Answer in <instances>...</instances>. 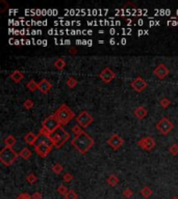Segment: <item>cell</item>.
Returning <instances> with one entry per match:
<instances>
[{"label": "cell", "instance_id": "obj_1", "mask_svg": "<svg viewBox=\"0 0 178 199\" xmlns=\"http://www.w3.org/2000/svg\"><path fill=\"white\" fill-rule=\"evenodd\" d=\"M94 143H95L94 139L85 132L80 133L78 136H75L73 138V140L71 141V144L82 154H87L94 145Z\"/></svg>", "mask_w": 178, "mask_h": 199}, {"label": "cell", "instance_id": "obj_2", "mask_svg": "<svg viewBox=\"0 0 178 199\" xmlns=\"http://www.w3.org/2000/svg\"><path fill=\"white\" fill-rule=\"evenodd\" d=\"M34 146L39 156L42 157V158H45V157H47L50 154V151L52 150V147L54 146V145L52 143L51 138L40 134L39 135L38 141L35 142Z\"/></svg>", "mask_w": 178, "mask_h": 199}, {"label": "cell", "instance_id": "obj_3", "mask_svg": "<svg viewBox=\"0 0 178 199\" xmlns=\"http://www.w3.org/2000/svg\"><path fill=\"white\" fill-rule=\"evenodd\" d=\"M54 115L61 124H67L75 117V114L73 113V111L66 104H62L59 108L54 112Z\"/></svg>", "mask_w": 178, "mask_h": 199}, {"label": "cell", "instance_id": "obj_4", "mask_svg": "<svg viewBox=\"0 0 178 199\" xmlns=\"http://www.w3.org/2000/svg\"><path fill=\"white\" fill-rule=\"evenodd\" d=\"M70 139V134L67 132L64 128L59 127L57 130L51 135V141L55 147H62Z\"/></svg>", "mask_w": 178, "mask_h": 199}, {"label": "cell", "instance_id": "obj_5", "mask_svg": "<svg viewBox=\"0 0 178 199\" xmlns=\"http://www.w3.org/2000/svg\"><path fill=\"white\" fill-rule=\"evenodd\" d=\"M19 154H17L11 147L4 146L0 150V161L4 166H11L16 161Z\"/></svg>", "mask_w": 178, "mask_h": 199}, {"label": "cell", "instance_id": "obj_6", "mask_svg": "<svg viewBox=\"0 0 178 199\" xmlns=\"http://www.w3.org/2000/svg\"><path fill=\"white\" fill-rule=\"evenodd\" d=\"M44 129H46L50 134H53V133L55 132L56 130L58 129L59 127H61V123H59V121L57 118L55 117V115H50V116L46 117L45 119L43 121V126H42Z\"/></svg>", "mask_w": 178, "mask_h": 199}, {"label": "cell", "instance_id": "obj_7", "mask_svg": "<svg viewBox=\"0 0 178 199\" xmlns=\"http://www.w3.org/2000/svg\"><path fill=\"white\" fill-rule=\"evenodd\" d=\"M76 121L81 128L85 129V128H88L90 124H92V123L94 121V117L92 116V114L89 113L88 111H81L79 112V114H77Z\"/></svg>", "mask_w": 178, "mask_h": 199}, {"label": "cell", "instance_id": "obj_8", "mask_svg": "<svg viewBox=\"0 0 178 199\" xmlns=\"http://www.w3.org/2000/svg\"><path fill=\"white\" fill-rule=\"evenodd\" d=\"M156 129L162 133V135H168L173 129V123L168 119L167 117H162L158 123H156Z\"/></svg>", "mask_w": 178, "mask_h": 199}, {"label": "cell", "instance_id": "obj_9", "mask_svg": "<svg viewBox=\"0 0 178 199\" xmlns=\"http://www.w3.org/2000/svg\"><path fill=\"white\" fill-rule=\"evenodd\" d=\"M155 140H154V138L150 137V136H147V137H144L140 139V140L138 141V145L140 147H142L143 149L145 150H151L153 149L154 147H155Z\"/></svg>", "mask_w": 178, "mask_h": 199}, {"label": "cell", "instance_id": "obj_10", "mask_svg": "<svg viewBox=\"0 0 178 199\" xmlns=\"http://www.w3.org/2000/svg\"><path fill=\"white\" fill-rule=\"evenodd\" d=\"M131 87L138 93H142L147 88V82L142 78V77H136L131 82Z\"/></svg>", "mask_w": 178, "mask_h": 199}, {"label": "cell", "instance_id": "obj_11", "mask_svg": "<svg viewBox=\"0 0 178 199\" xmlns=\"http://www.w3.org/2000/svg\"><path fill=\"white\" fill-rule=\"evenodd\" d=\"M123 143H124L123 138L121 137V136L117 135V134L112 135V137L107 140V144L109 145V146H112V149H115V150L119 149V148L123 145Z\"/></svg>", "mask_w": 178, "mask_h": 199}, {"label": "cell", "instance_id": "obj_12", "mask_svg": "<svg viewBox=\"0 0 178 199\" xmlns=\"http://www.w3.org/2000/svg\"><path fill=\"white\" fill-rule=\"evenodd\" d=\"M99 77L104 83H111L112 80L115 79L116 74L112 72L109 67H104V69L101 71V73H100Z\"/></svg>", "mask_w": 178, "mask_h": 199}, {"label": "cell", "instance_id": "obj_13", "mask_svg": "<svg viewBox=\"0 0 178 199\" xmlns=\"http://www.w3.org/2000/svg\"><path fill=\"white\" fill-rule=\"evenodd\" d=\"M153 74L158 79H165L169 75V69L164 63H159L155 69L153 70Z\"/></svg>", "mask_w": 178, "mask_h": 199}, {"label": "cell", "instance_id": "obj_14", "mask_svg": "<svg viewBox=\"0 0 178 199\" xmlns=\"http://www.w3.org/2000/svg\"><path fill=\"white\" fill-rule=\"evenodd\" d=\"M52 88V84L47 79H42L39 82V88L38 89L42 93H47Z\"/></svg>", "mask_w": 178, "mask_h": 199}, {"label": "cell", "instance_id": "obj_15", "mask_svg": "<svg viewBox=\"0 0 178 199\" xmlns=\"http://www.w3.org/2000/svg\"><path fill=\"white\" fill-rule=\"evenodd\" d=\"M38 139H39V135L38 136L34 135V133H31V132L27 133V134L24 136V141L29 145H34L35 142L38 141Z\"/></svg>", "mask_w": 178, "mask_h": 199}, {"label": "cell", "instance_id": "obj_16", "mask_svg": "<svg viewBox=\"0 0 178 199\" xmlns=\"http://www.w3.org/2000/svg\"><path fill=\"white\" fill-rule=\"evenodd\" d=\"M147 113H148L147 109L143 106L138 107V108L135 110V115L138 119H143V118L147 115Z\"/></svg>", "mask_w": 178, "mask_h": 199}, {"label": "cell", "instance_id": "obj_17", "mask_svg": "<svg viewBox=\"0 0 178 199\" xmlns=\"http://www.w3.org/2000/svg\"><path fill=\"white\" fill-rule=\"evenodd\" d=\"M10 77H11V79L13 80L14 82L19 83V82L22 81L23 78H24V75H23V73L21 72V71L16 70V71H14V72L11 74Z\"/></svg>", "mask_w": 178, "mask_h": 199}, {"label": "cell", "instance_id": "obj_18", "mask_svg": "<svg viewBox=\"0 0 178 199\" xmlns=\"http://www.w3.org/2000/svg\"><path fill=\"white\" fill-rule=\"evenodd\" d=\"M4 142V144H5V146H7V147H13L15 144H16V142H17V139L14 137L13 135H8L7 138L3 140Z\"/></svg>", "mask_w": 178, "mask_h": 199}, {"label": "cell", "instance_id": "obj_19", "mask_svg": "<svg viewBox=\"0 0 178 199\" xmlns=\"http://www.w3.org/2000/svg\"><path fill=\"white\" fill-rule=\"evenodd\" d=\"M19 156L24 160H28L31 156V151L28 147H23L19 153Z\"/></svg>", "mask_w": 178, "mask_h": 199}, {"label": "cell", "instance_id": "obj_20", "mask_svg": "<svg viewBox=\"0 0 178 199\" xmlns=\"http://www.w3.org/2000/svg\"><path fill=\"white\" fill-rule=\"evenodd\" d=\"M54 67H55L58 71L64 70V67H66V61H65L63 58H57V59H56V60L54 61Z\"/></svg>", "mask_w": 178, "mask_h": 199}, {"label": "cell", "instance_id": "obj_21", "mask_svg": "<svg viewBox=\"0 0 178 199\" xmlns=\"http://www.w3.org/2000/svg\"><path fill=\"white\" fill-rule=\"evenodd\" d=\"M106 182H107V184L109 186H112V187H114L116 185H118V183H119V179L117 176H116L115 174H111L109 176L107 177V180H106Z\"/></svg>", "mask_w": 178, "mask_h": 199}, {"label": "cell", "instance_id": "obj_22", "mask_svg": "<svg viewBox=\"0 0 178 199\" xmlns=\"http://www.w3.org/2000/svg\"><path fill=\"white\" fill-rule=\"evenodd\" d=\"M26 87H27L30 91H34L39 88V83H37L34 79H32L27 83V84H26Z\"/></svg>", "mask_w": 178, "mask_h": 199}, {"label": "cell", "instance_id": "obj_23", "mask_svg": "<svg viewBox=\"0 0 178 199\" xmlns=\"http://www.w3.org/2000/svg\"><path fill=\"white\" fill-rule=\"evenodd\" d=\"M141 194L143 195L145 198H148L152 195V190H151L149 187H144V188L141 190Z\"/></svg>", "mask_w": 178, "mask_h": 199}, {"label": "cell", "instance_id": "obj_24", "mask_svg": "<svg viewBox=\"0 0 178 199\" xmlns=\"http://www.w3.org/2000/svg\"><path fill=\"white\" fill-rule=\"evenodd\" d=\"M77 198H78V195H77V193L74 190H69L67 194L65 195V199H77Z\"/></svg>", "mask_w": 178, "mask_h": 199}, {"label": "cell", "instance_id": "obj_25", "mask_svg": "<svg viewBox=\"0 0 178 199\" xmlns=\"http://www.w3.org/2000/svg\"><path fill=\"white\" fill-rule=\"evenodd\" d=\"M63 169H64V167L61 164H58V163H56V164L52 166V171L54 172L55 174H59L62 171H63Z\"/></svg>", "mask_w": 178, "mask_h": 199}, {"label": "cell", "instance_id": "obj_26", "mask_svg": "<svg viewBox=\"0 0 178 199\" xmlns=\"http://www.w3.org/2000/svg\"><path fill=\"white\" fill-rule=\"evenodd\" d=\"M67 85L69 86L70 88H74L77 85V80L74 78V77H70V78L67 80Z\"/></svg>", "mask_w": 178, "mask_h": 199}, {"label": "cell", "instance_id": "obj_27", "mask_svg": "<svg viewBox=\"0 0 178 199\" xmlns=\"http://www.w3.org/2000/svg\"><path fill=\"white\" fill-rule=\"evenodd\" d=\"M56 191H57L59 194L61 195H66L67 193H68V191H69V190L67 189V187L65 186V185H61V186H58L57 187V189H56Z\"/></svg>", "mask_w": 178, "mask_h": 199}, {"label": "cell", "instance_id": "obj_28", "mask_svg": "<svg viewBox=\"0 0 178 199\" xmlns=\"http://www.w3.org/2000/svg\"><path fill=\"white\" fill-rule=\"evenodd\" d=\"M159 104H161V106L162 107V108H167V107L170 106L171 101L169 99H167V97H162V99L159 101Z\"/></svg>", "mask_w": 178, "mask_h": 199}, {"label": "cell", "instance_id": "obj_29", "mask_svg": "<svg viewBox=\"0 0 178 199\" xmlns=\"http://www.w3.org/2000/svg\"><path fill=\"white\" fill-rule=\"evenodd\" d=\"M26 180H27L29 184H34L38 180V177L35 176L34 173H29L27 176H26Z\"/></svg>", "mask_w": 178, "mask_h": 199}, {"label": "cell", "instance_id": "obj_30", "mask_svg": "<svg viewBox=\"0 0 178 199\" xmlns=\"http://www.w3.org/2000/svg\"><path fill=\"white\" fill-rule=\"evenodd\" d=\"M72 132L74 133V135H75V136H78L80 133L84 132V131L81 130V127L79 126V124H76V126L72 127Z\"/></svg>", "mask_w": 178, "mask_h": 199}, {"label": "cell", "instance_id": "obj_31", "mask_svg": "<svg viewBox=\"0 0 178 199\" xmlns=\"http://www.w3.org/2000/svg\"><path fill=\"white\" fill-rule=\"evenodd\" d=\"M169 150H170V153L173 154V156H177L178 154V144H172L170 147H169Z\"/></svg>", "mask_w": 178, "mask_h": 199}, {"label": "cell", "instance_id": "obj_32", "mask_svg": "<svg viewBox=\"0 0 178 199\" xmlns=\"http://www.w3.org/2000/svg\"><path fill=\"white\" fill-rule=\"evenodd\" d=\"M63 180L65 183H70L71 180H73V175L70 173V172H67V173L64 174L63 176Z\"/></svg>", "mask_w": 178, "mask_h": 199}, {"label": "cell", "instance_id": "obj_33", "mask_svg": "<svg viewBox=\"0 0 178 199\" xmlns=\"http://www.w3.org/2000/svg\"><path fill=\"white\" fill-rule=\"evenodd\" d=\"M23 106H24L25 109H31L32 107H34V102H32V100L27 99L24 103H23Z\"/></svg>", "mask_w": 178, "mask_h": 199}, {"label": "cell", "instance_id": "obj_34", "mask_svg": "<svg viewBox=\"0 0 178 199\" xmlns=\"http://www.w3.org/2000/svg\"><path fill=\"white\" fill-rule=\"evenodd\" d=\"M123 195L125 196L126 198H130V197H131V196L133 195V191H132L131 189L127 188V189L124 190V192H123Z\"/></svg>", "mask_w": 178, "mask_h": 199}, {"label": "cell", "instance_id": "obj_35", "mask_svg": "<svg viewBox=\"0 0 178 199\" xmlns=\"http://www.w3.org/2000/svg\"><path fill=\"white\" fill-rule=\"evenodd\" d=\"M17 199H32V198L28 193H21V194L17 197Z\"/></svg>", "mask_w": 178, "mask_h": 199}, {"label": "cell", "instance_id": "obj_36", "mask_svg": "<svg viewBox=\"0 0 178 199\" xmlns=\"http://www.w3.org/2000/svg\"><path fill=\"white\" fill-rule=\"evenodd\" d=\"M31 198L32 199H42V193L39 192V191L34 192V194L31 195Z\"/></svg>", "mask_w": 178, "mask_h": 199}, {"label": "cell", "instance_id": "obj_37", "mask_svg": "<svg viewBox=\"0 0 178 199\" xmlns=\"http://www.w3.org/2000/svg\"><path fill=\"white\" fill-rule=\"evenodd\" d=\"M172 199H178V197H173V198H172Z\"/></svg>", "mask_w": 178, "mask_h": 199}]
</instances>
